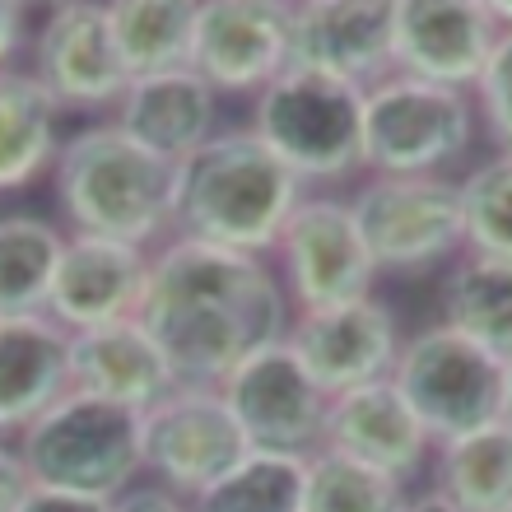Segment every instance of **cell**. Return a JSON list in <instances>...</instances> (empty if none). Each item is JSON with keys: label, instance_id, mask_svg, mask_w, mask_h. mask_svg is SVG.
Segmentation results:
<instances>
[{"label": "cell", "instance_id": "obj_1", "mask_svg": "<svg viewBox=\"0 0 512 512\" xmlns=\"http://www.w3.org/2000/svg\"><path fill=\"white\" fill-rule=\"evenodd\" d=\"M289 317L294 308L266 256L187 238L149 252L135 322L187 387H219L247 354L284 340Z\"/></svg>", "mask_w": 512, "mask_h": 512}, {"label": "cell", "instance_id": "obj_2", "mask_svg": "<svg viewBox=\"0 0 512 512\" xmlns=\"http://www.w3.org/2000/svg\"><path fill=\"white\" fill-rule=\"evenodd\" d=\"M308 187L252 131H215L173 163V238L229 252H275Z\"/></svg>", "mask_w": 512, "mask_h": 512}, {"label": "cell", "instance_id": "obj_3", "mask_svg": "<svg viewBox=\"0 0 512 512\" xmlns=\"http://www.w3.org/2000/svg\"><path fill=\"white\" fill-rule=\"evenodd\" d=\"M52 182L70 233H94L145 252L173 238V163L149 154L117 122L66 135Z\"/></svg>", "mask_w": 512, "mask_h": 512}, {"label": "cell", "instance_id": "obj_4", "mask_svg": "<svg viewBox=\"0 0 512 512\" xmlns=\"http://www.w3.org/2000/svg\"><path fill=\"white\" fill-rule=\"evenodd\" d=\"M387 378L433 447L508 424L512 415V364L447 331L443 322L419 326L410 340H401Z\"/></svg>", "mask_w": 512, "mask_h": 512}, {"label": "cell", "instance_id": "obj_5", "mask_svg": "<svg viewBox=\"0 0 512 512\" xmlns=\"http://www.w3.org/2000/svg\"><path fill=\"white\" fill-rule=\"evenodd\" d=\"M14 447L38 489H61L84 499L117 503L135 485V475H145L140 415L84 391H66L61 401H52L19 433Z\"/></svg>", "mask_w": 512, "mask_h": 512}, {"label": "cell", "instance_id": "obj_6", "mask_svg": "<svg viewBox=\"0 0 512 512\" xmlns=\"http://www.w3.org/2000/svg\"><path fill=\"white\" fill-rule=\"evenodd\" d=\"M359 122H364V89L294 66H284L256 94L252 108V135L303 187L364 173Z\"/></svg>", "mask_w": 512, "mask_h": 512}, {"label": "cell", "instance_id": "obj_7", "mask_svg": "<svg viewBox=\"0 0 512 512\" xmlns=\"http://www.w3.org/2000/svg\"><path fill=\"white\" fill-rule=\"evenodd\" d=\"M475 108L471 94L424 84L410 75H382L364 89V122H359V149L364 173L373 177H429L466 159L475 145Z\"/></svg>", "mask_w": 512, "mask_h": 512}, {"label": "cell", "instance_id": "obj_8", "mask_svg": "<svg viewBox=\"0 0 512 512\" xmlns=\"http://www.w3.org/2000/svg\"><path fill=\"white\" fill-rule=\"evenodd\" d=\"M350 215L378 275H424L461 256L457 177H368Z\"/></svg>", "mask_w": 512, "mask_h": 512}, {"label": "cell", "instance_id": "obj_9", "mask_svg": "<svg viewBox=\"0 0 512 512\" xmlns=\"http://www.w3.org/2000/svg\"><path fill=\"white\" fill-rule=\"evenodd\" d=\"M252 452L238 419L219 396V387L177 382L163 401L140 415V461L149 485L196 503L210 485H219L238 461Z\"/></svg>", "mask_w": 512, "mask_h": 512}, {"label": "cell", "instance_id": "obj_10", "mask_svg": "<svg viewBox=\"0 0 512 512\" xmlns=\"http://www.w3.org/2000/svg\"><path fill=\"white\" fill-rule=\"evenodd\" d=\"M275 256H280L275 275L294 312L354 303V298H368L378 284L373 256L354 229L350 201L326 196V191L303 196L294 205V215L284 219L280 238H275Z\"/></svg>", "mask_w": 512, "mask_h": 512}, {"label": "cell", "instance_id": "obj_11", "mask_svg": "<svg viewBox=\"0 0 512 512\" xmlns=\"http://www.w3.org/2000/svg\"><path fill=\"white\" fill-rule=\"evenodd\" d=\"M391 70L424 84H443L471 94L503 38L508 10L485 0H387Z\"/></svg>", "mask_w": 512, "mask_h": 512}, {"label": "cell", "instance_id": "obj_12", "mask_svg": "<svg viewBox=\"0 0 512 512\" xmlns=\"http://www.w3.org/2000/svg\"><path fill=\"white\" fill-rule=\"evenodd\" d=\"M219 396L229 405V415L238 419L243 438L261 452L308 457L322 443V419L331 396L308 378V368L298 364L284 340L247 354L243 364L219 382Z\"/></svg>", "mask_w": 512, "mask_h": 512}, {"label": "cell", "instance_id": "obj_13", "mask_svg": "<svg viewBox=\"0 0 512 512\" xmlns=\"http://www.w3.org/2000/svg\"><path fill=\"white\" fill-rule=\"evenodd\" d=\"M284 345L326 396H340L350 387L387 378L401 350V326L378 294H368L336 308L294 312Z\"/></svg>", "mask_w": 512, "mask_h": 512}, {"label": "cell", "instance_id": "obj_14", "mask_svg": "<svg viewBox=\"0 0 512 512\" xmlns=\"http://www.w3.org/2000/svg\"><path fill=\"white\" fill-rule=\"evenodd\" d=\"M289 61L284 0H196L191 70L219 98L261 94Z\"/></svg>", "mask_w": 512, "mask_h": 512}, {"label": "cell", "instance_id": "obj_15", "mask_svg": "<svg viewBox=\"0 0 512 512\" xmlns=\"http://www.w3.org/2000/svg\"><path fill=\"white\" fill-rule=\"evenodd\" d=\"M33 75L61 112H112L126 94V70L108 33V5L98 0H61L47 10L33 38Z\"/></svg>", "mask_w": 512, "mask_h": 512}, {"label": "cell", "instance_id": "obj_16", "mask_svg": "<svg viewBox=\"0 0 512 512\" xmlns=\"http://www.w3.org/2000/svg\"><path fill=\"white\" fill-rule=\"evenodd\" d=\"M326 80L368 89L391 75L387 0H303L289 5V61Z\"/></svg>", "mask_w": 512, "mask_h": 512}, {"label": "cell", "instance_id": "obj_17", "mask_svg": "<svg viewBox=\"0 0 512 512\" xmlns=\"http://www.w3.org/2000/svg\"><path fill=\"white\" fill-rule=\"evenodd\" d=\"M149 275V252L131 243H112L94 233H66L61 261L47 294V317L66 331H89L135 317L140 289Z\"/></svg>", "mask_w": 512, "mask_h": 512}, {"label": "cell", "instance_id": "obj_18", "mask_svg": "<svg viewBox=\"0 0 512 512\" xmlns=\"http://www.w3.org/2000/svg\"><path fill=\"white\" fill-rule=\"evenodd\" d=\"M317 447L340 452L350 461H364V466L401 480V485H410L424 471V461L433 452L429 433L419 429V419L410 415V405L401 401V391L391 387V378L364 382V387L331 396Z\"/></svg>", "mask_w": 512, "mask_h": 512}, {"label": "cell", "instance_id": "obj_19", "mask_svg": "<svg viewBox=\"0 0 512 512\" xmlns=\"http://www.w3.org/2000/svg\"><path fill=\"white\" fill-rule=\"evenodd\" d=\"M70 391L98 396L108 405H122L145 415L154 401H163L177 387V373L168 368L163 350L149 340V331L135 317L89 331H70Z\"/></svg>", "mask_w": 512, "mask_h": 512}, {"label": "cell", "instance_id": "obj_20", "mask_svg": "<svg viewBox=\"0 0 512 512\" xmlns=\"http://www.w3.org/2000/svg\"><path fill=\"white\" fill-rule=\"evenodd\" d=\"M112 122L149 154L177 163L219 131V94L191 66L163 70L126 84L122 103L112 108Z\"/></svg>", "mask_w": 512, "mask_h": 512}, {"label": "cell", "instance_id": "obj_21", "mask_svg": "<svg viewBox=\"0 0 512 512\" xmlns=\"http://www.w3.org/2000/svg\"><path fill=\"white\" fill-rule=\"evenodd\" d=\"M70 331L47 312L0 317V438L24 433L70 391Z\"/></svg>", "mask_w": 512, "mask_h": 512}, {"label": "cell", "instance_id": "obj_22", "mask_svg": "<svg viewBox=\"0 0 512 512\" xmlns=\"http://www.w3.org/2000/svg\"><path fill=\"white\" fill-rule=\"evenodd\" d=\"M61 154V103L24 66L0 70V196L52 173Z\"/></svg>", "mask_w": 512, "mask_h": 512}, {"label": "cell", "instance_id": "obj_23", "mask_svg": "<svg viewBox=\"0 0 512 512\" xmlns=\"http://www.w3.org/2000/svg\"><path fill=\"white\" fill-rule=\"evenodd\" d=\"M443 326L489 350L494 359H512V261L475 252L447 261Z\"/></svg>", "mask_w": 512, "mask_h": 512}, {"label": "cell", "instance_id": "obj_24", "mask_svg": "<svg viewBox=\"0 0 512 512\" xmlns=\"http://www.w3.org/2000/svg\"><path fill=\"white\" fill-rule=\"evenodd\" d=\"M108 33L126 80L191 66L196 0H112Z\"/></svg>", "mask_w": 512, "mask_h": 512}, {"label": "cell", "instance_id": "obj_25", "mask_svg": "<svg viewBox=\"0 0 512 512\" xmlns=\"http://www.w3.org/2000/svg\"><path fill=\"white\" fill-rule=\"evenodd\" d=\"M433 494L447 499L457 512H512V429L508 424L438 443Z\"/></svg>", "mask_w": 512, "mask_h": 512}, {"label": "cell", "instance_id": "obj_26", "mask_svg": "<svg viewBox=\"0 0 512 512\" xmlns=\"http://www.w3.org/2000/svg\"><path fill=\"white\" fill-rule=\"evenodd\" d=\"M61 247H66V233L52 219L28 215V210L0 215V317L47 312Z\"/></svg>", "mask_w": 512, "mask_h": 512}, {"label": "cell", "instance_id": "obj_27", "mask_svg": "<svg viewBox=\"0 0 512 512\" xmlns=\"http://www.w3.org/2000/svg\"><path fill=\"white\" fill-rule=\"evenodd\" d=\"M308 457L252 447L219 485L196 499V512H303Z\"/></svg>", "mask_w": 512, "mask_h": 512}, {"label": "cell", "instance_id": "obj_28", "mask_svg": "<svg viewBox=\"0 0 512 512\" xmlns=\"http://www.w3.org/2000/svg\"><path fill=\"white\" fill-rule=\"evenodd\" d=\"M461 252L512 261V159L489 154L466 177H457Z\"/></svg>", "mask_w": 512, "mask_h": 512}, {"label": "cell", "instance_id": "obj_29", "mask_svg": "<svg viewBox=\"0 0 512 512\" xmlns=\"http://www.w3.org/2000/svg\"><path fill=\"white\" fill-rule=\"evenodd\" d=\"M405 485L340 452H308L303 512H401Z\"/></svg>", "mask_w": 512, "mask_h": 512}, {"label": "cell", "instance_id": "obj_30", "mask_svg": "<svg viewBox=\"0 0 512 512\" xmlns=\"http://www.w3.org/2000/svg\"><path fill=\"white\" fill-rule=\"evenodd\" d=\"M471 108H475V122L485 126V135L494 140V149L508 154V131H512V33L494 47V56L485 61V70L475 75Z\"/></svg>", "mask_w": 512, "mask_h": 512}, {"label": "cell", "instance_id": "obj_31", "mask_svg": "<svg viewBox=\"0 0 512 512\" xmlns=\"http://www.w3.org/2000/svg\"><path fill=\"white\" fill-rule=\"evenodd\" d=\"M28 489H33V480H28V466L19 457V447H10L0 438V512H19V503L28 499Z\"/></svg>", "mask_w": 512, "mask_h": 512}, {"label": "cell", "instance_id": "obj_32", "mask_svg": "<svg viewBox=\"0 0 512 512\" xmlns=\"http://www.w3.org/2000/svg\"><path fill=\"white\" fill-rule=\"evenodd\" d=\"M112 512H196V503L177 499L159 485H131L122 499L112 503Z\"/></svg>", "mask_w": 512, "mask_h": 512}, {"label": "cell", "instance_id": "obj_33", "mask_svg": "<svg viewBox=\"0 0 512 512\" xmlns=\"http://www.w3.org/2000/svg\"><path fill=\"white\" fill-rule=\"evenodd\" d=\"M19 512H112V503L84 499V494H61V489H28V499L19 503Z\"/></svg>", "mask_w": 512, "mask_h": 512}, {"label": "cell", "instance_id": "obj_34", "mask_svg": "<svg viewBox=\"0 0 512 512\" xmlns=\"http://www.w3.org/2000/svg\"><path fill=\"white\" fill-rule=\"evenodd\" d=\"M24 19H28L24 5H14V0H0V70H10L14 52L24 47V28H28Z\"/></svg>", "mask_w": 512, "mask_h": 512}, {"label": "cell", "instance_id": "obj_35", "mask_svg": "<svg viewBox=\"0 0 512 512\" xmlns=\"http://www.w3.org/2000/svg\"><path fill=\"white\" fill-rule=\"evenodd\" d=\"M401 512H457V508H452L447 499H438V494L429 489V494H419V499H405Z\"/></svg>", "mask_w": 512, "mask_h": 512}]
</instances>
